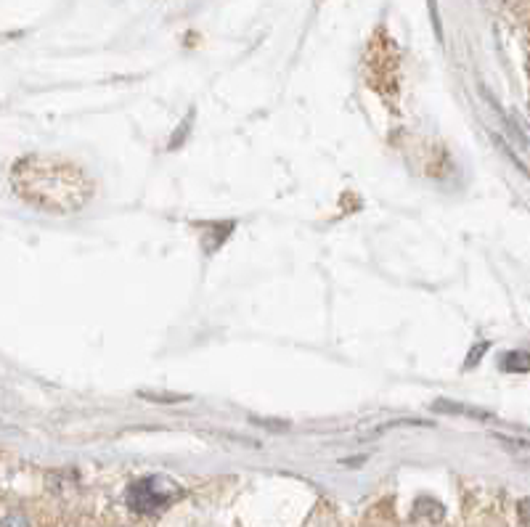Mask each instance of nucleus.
I'll list each match as a JSON object with an SVG mask.
<instances>
[{
	"mask_svg": "<svg viewBox=\"0 0 530 527\" xmlns=\"http://www.w3.org/2000/svg\"><path fill=\"white\" fill-rule=\"evenodd\" d=\"M435 411H443V414H456V416H472V419H491V414L485 411H477V408L464 406V403H454V400H438L435 403Z\"/></svg>",
	"mask_w": 530,
	"mask_h": 527,
	"instance_id": "7ed1b4c3",
	"label": "nucleus"
},
{
	"mask_svg": "<svg viewBox=\"0 0 530 527\" xmlns=\"http://www.w3.org/2000/svg\"><path fill=\"white\" fill-rule=\"evenodd\" d=\"M141 398H162V400H165V395H152V392H141ZM167 400H183V395H167Z\"/></svg>",
	"mask_w": 530,
	"mask_h": 527,
	"instance_id": "0eeeda50",
	"label": "nucleus"
},
{
	"mask_svg": "<svg viewBox=\"0 0 530 527\" xmlns=\"http://www.w3.org/2000/svg\"><path fill=\"white\" fill-rule=\"evenodd\" d=\"M501 371H530V355L523 350H512L501 358Z\"/></svg>",
	"mask_w": 530,
	"mask_h": 527,
	"instance_id": "20e7f679",
	"label": "nucleus"
},
{
	"mask_svg": "<svg viewBox=\"0 0 530 527\" xmlns=\"http://www.w3.org/2000/svg\"><path fill=\"white\" fill-rule=\"evenodd\" d=\"M16 196L48 215H75L93 199V181L83 167L56 154H30L11 170Z\"/></svg>",
	"mask_w": 530,
	"mask_h": 527,
	"instance_id": "f257e3e1",
	"label": "nucleus"
},
{
	"mask_svg": "<svg viewBox=\"0 0 530 527\" xmlns=\"http://www.w3.org/2000/svg\"><path fill=\"white\" fill-rule=\"evenodd\" d=\"M170 490H175L170 482L159 480V477H149V480L136 482L128 493V504L130 509H136V512H154L162 504L170 501Z\"/></svg>",
	"mask_w": 530,
	"mask_h": 527,
	"instance_id": "f03ea898",
	"label": "nucleus"
},
{
	"mask_svg": "<svg viewBox=\"0 0 530 527\" xmlns=\"http://www.w3.org/2000/svg\"><path fill=\"white\" fill-rule=\"evenodd\" d=\"M3 527H30L27 517L22 512H8L6 520H3Z\"/></svg>",
	"mask_w": 530,
	"mask_h": 527,
	"instance_id": "39448f33",
	"label": "nucleus"
},
{
	"mask_svg": "<svg viewBox=\"0 0 530 527\" xmlns=\"http://www.w3.org/2000/svg\"><path fill=\"white\" fill-rule=\"evenodd\" d=\"M483 353H488V342H480V345H477L475 350H472L470 358H467V366H475L477 358H480V355H483Z\"/></svg>",
	"mask_w": 530,
	"mask_h": 527,
	"instance_id": "423d86ee",
	"label": "nucleus"
}]
</instances>
